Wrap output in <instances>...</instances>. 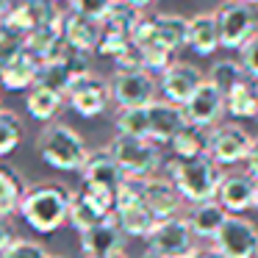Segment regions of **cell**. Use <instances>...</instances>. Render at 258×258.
I'll list each match as a JSON object with an SVG mask.
<instances>
[{
    "mask_svg": "<svg viewBox=\"0 0 258 258\" xmlns=\"http://www.w3.org/2000/svg\"><path fill=\"white\" fill-rule=\"evenodd\" d=\"M145 206L153 211V217L158 222L164 219H172V217H180V195L178 189L172 186L169 178H147L145 180Z\"/></svg>",
    "mask_w": 258,
    "mask_h": 258,
    "instance_id": "17",
    "label": "cell"
},
{
    "mask_svg": "<svg viewBox=\"0 0 258 258\" xmlns=\"http://www.w3.org/2000/svg\"><path fill=\"white\" fill-rule=\"evenodd\" d=\"M117 0H70V12L75 14H84V17H92V20H100L111 12V6Z\"/></svg>",
    "mask_w": 258,
    "mask_h": 258,
    "instance_id": "36",
    "label": "cell"
},
{
    "mask_svg": "<svg viewBox=\"0 0 258 258\" xmlns=\"http://www.w3.org/2000/svg\"><path fill=\"white\" fill-rule=\"evenodd\" d=\"M131 45H134V42H131V36L103 28V39H100V45H97V53H100V56H106V58H117V56H122Z\"/></svg>",
    "mask_w": 258,
    "mask_h": 258,
    "instance_id": "35",
    "label": "cell"
},
{
    "mask_svg": "<svg viewBox=\"0 0 258 258\" xmlns=\"http://www.w3.org/2000/svg\"><path fill=\"white\" fill-rule=\"evenodd\" d=\"M61 17H64V12H58V6L53 0H20V3L12 6V12H9V17L3 23L9 28H14L17 34L28 36L34 31L45 28V25L58 23Z\"/></svg>",
    "mask_w": 258,
    "mask_h": 258,
    "instance_id": "12",
    "label": "cell"
},
{
    "mask_svg": "<svg viewBox=\"0 0 258 258\" xmlns=\"http://www.w3.org/2000/svg\"><path fill=\"white\" fill-rule=\"evenodd\" d=\"M25 180L14 172L12 167L0 164V219H9L20 211V200L25 195Z\"/></svg>",
    "mask_w": 258,
    "mask_h": 258,
    "instance_id": "27",
    "label": "cell"
},
{
    "mask_svg": "<svg viewBox=\"0 0 258 258\" xmlns=\"http://www.w3.org/2000/svg\"><path fill=\"white\" fill-rule=\"evenodd\" d=\"M153 25H156V42L153 45H161L172 53L186 47V39H189V17H183V14H156Z\"/></svg>",
    "mask_w": 258,
    "mask_h": 258,
    "instance_id": "23",
    "label": "cell"
},
{
    "mask_svg": "<svg viewBox=\"0 0 258 258\" xmlns=\"http://www.w3.org/2000/svg\"><path fill=\"white\" fill-rule=\"evenodd\" d=\"M17 241V236H14V228L9 225V219H0V258H3V252L9 250V247Z\"/></svg>",
    "mask_w": 258,
    "mask_h": 258,
    "instance_id": "39",
    "label": "cell"
},
{
    "mask_svg": "<svg viewBox=\"0 0 258 258\" xmlns=\"http://www.w3.org/2000/svg\"><path fill=\"white\" fill-rule=\"evenodd\" d=\"M214 14H217V25H219V45L225 50H241L258 34L255 6H247L239 0H225Z\"/></svg>",
    "mask_w": 258,
    "mask_h": 258,
    "instance_id": "5",
    "label": "cell"
},
{
    "mask_svg": "<svg viewBox=\"0 0 258 258\" xmlns=\"http://www.w3.org/2000/svg\"><path fill=\"white\" fill-rule=\"evenodd\" d=\"M252 139L239 122H219L217 128L208 131V158L217 167H236L247 161Z\"/></svg>",
    "mask_w": 258,
    "mask_h": 258,
    "instance_id": "7",
    "label": "cell"
},
{
    "mask_svg": "<svg viewBox=\"0 0 258 258\" xmlns=\"http://www.w3.org/2000/svg\"><path fill=\"white\" fill-rule=\"evenodd\" d=\"M36 153L47 167L58 169V172H81L92 150L75 128L64 122H53L45 125L42 134L36 136Z\"/></svg>",
    "mask_w": 258,
    "mask_h": 258,
    "instance_id": "3",
    "label": "cell"
},
{
    "mask_svg": "<svg viewBox=\"0 0 258 258\" xmlns=\"http://www.w3.org/2000/svg\"><path fill=\"white\" fill-rule=\"evenodd\" d=\"M106 258H128L125 252H117V255H106Z\"/></svg>",
    "mask_w": 258,
    "mask_h": 258,
    "instance_id": "45",
    "label": "cell"
},
{
    "mask_svg": "<svg viewBox=\"0 0 258 258\" xmlns=\"http://www.w3.org/2000/svg\"><path fill=\"white\" fill-rule=\"evenodd\" d=\"M244 78L247 75H244V70H241V64L233 61V58H219V61H214L211 70H208V75H206L208 84H214L222 95H228V92L233 89L236 84H241Z\"/></svg>",
    "mask_w": 258,
    "mask_h": 258,
    "instance_id": "28",
    "label": "cell"
},
{
    "mask_svg": "<svg viewBox=\"0 0 258 258\" xmlns=\"http://www.w3.org/2000/svg\"><path fill=\"white\" fill-rule=\"evenodd\" d=\"M228 217L230 214L225 211L217 200H208V203H197V206H191L189 214H186V222H189L191 233H195L197 239H211L214 241V236L219 233V228L225 225Z\"/></svg>",
    "mask_w": 258,
    "mask_h": 258,
    "instance_id": "22",
    "label": "cell"
},
{
    "mask_svg": "<svg viewBox=\"0 0 258 258\" xmlns=\"http://www.w3.org/2000/svg\"><path fill=\"white\" fill-rule=\"evenodd\" d=\"M14 3H20V0H14Z\"/></svg>",
    "mask_w": 258,
    "mask_h": 258,
    "instance_id": "48",
    "label": "cell"
},
{
    "mask_svg": "<svg viewBox=\"0 0 258 258\" xmlns=\"http://www.w3.org/2000/svg\"><path fill=\"white\" fill-rule=\"evenodd\" d=\"M145 17V14L139 12V9L128 6V3H122V0H117L111 6V12L103 17V28L106 31H117V34H125V36H134V28L139 25V20Z\"/></svg>",
    "mask_w": 258,
    "mask_h": 258,
    "instance_id": "30",
    "label": "cell"
},
{
    "mask_svg": "<svg viewBox=\"0 0 258 258\" xmlns=\"http://www.w3.org/2000/svg\"><path fill=\"white\" fill-rule=\"evenodd\" d=\"M191 258H225V255L217 250V247H197Z\"/></svg>",
    "mask_w": 258,
    "mask_h": 258,
    "instance_id": "41",
    "label": "cell"
},
{
    "mask_svg": "<svg viewBox=\"0 0 258 258\" xmlns=\"http://www.w3.org/2000/svg\"><path fill=\"white\" fill-rule=\"evenodd\" d=\"M206 81V75L195 67V64L186 61H175L172 67H167L158 78V89H161L164 100L172 103V106H183L197 89Z\"/></svg>",
    "mask_w": 258,
    "mask_h": 258,
    "instance_id": "14",
    "label": "cell"
},
{
    "mask_svg": "<svg viewBox=\"0 0 258 258\" xmlns=\"http://www.w3.org/2000/svg\"><path fill=\"white\" fill-rule=\"evenodd\" d=\"M258 180L250 172H225L217 189V203L233 217H241L255 206Z\"/></svg>",
    "mask_w": 258,
    "mask_h": 258,
    "instance_id": "13",
    "label": "cell"
},
{
    "mask_svg": "<svg viewBox=\"0 0 258 258\" xmlns=\"http://www.w3.org/2000/svg\"><path fill=\"white\" fill-rule=\"evenodd\" d=\"M225 114L233 119H255L258 117V84L244 78L225 95Z\"/></svg>",
    "mask_w": 258,
    "mask_h": 258,
    "instance_id": "24",
    "label": "cell"
},
{
    "mask_svg": "<svg viewBox=\"0 0 258 258\" xmlns=\"http://www.w3.org/2000/svg\"><path fill=\"white\" fill-rule=\"evenodd\" d=\"M12 6H14V0H0V23L9 17V12H12Z\"/></svg>",
    "mask_w": 258,
    "mask_h": 258,
    "instance_id": "42",
    "label": "cell"
},
{
    "mask_svg": "<svg viewBox=\"0 0 258 258\" xmlns=\"http://www.w3.org/2000/svg\"><path fill=\"white\" fill-rule=\"evenodd\" d=\"M20 139H23V119L9 108H0V158L17 150Z\"/></svg>",
    "mask_w": 258,
    "mask_h": 258,
    "instance_id": "32",
    "label": "cell"
},
{
    "mask_svg": "<svg viewBox=\"0 0 258 258\" xmlns=\"http://www.w3.org/2000/svg\"><path fill=\"white\" fill-rule=\"evenodd\" d=\"M64 100L70 103L78 117L84 119H95L100 114H106L108 103H111V86H108L106 78H100L97 73H86L81 78H75L70 84Z\"/></svg>",
    "mask_w": 258,
    "mask_h": 258,
    "instance_id": "8",
    "label": "cell"
},
{
    "mask_svg": "<svg viewBox=\"0 0 258 258\" xmlns=\"http://www.w3.org/2000/svg\"><path fill=\"white\" fill-rule=\"evenodd\" d=\"M186 47L197 53V56H214L219 50V25L214 12H200L195 17H189V39Z\"/></svg>",
    "mask_w": 258,
    "mask_h": 258,
    "instance_id": "21",
    "label": "cell"
},
{
    "mask_svg": "<svg viewBox=\"0 0 258 258\" xmlns=\"http://www.w3.org/2000/svg\"><path fill=\"white\" fill-rule=\"evenodd\" d=\"M78 191L92 203V206L97 208V211L103 214V217H111L114 208H117V191H111V189H103V186H89V183H84Z\"/></svg>",
    "mask_w": 258,
    "mask_h": 258,
    "instance_id": "33",
    "label": "cell"
},
{
    "mask_svg": "<svg viewBox=\"0 0 258 258\" xmlns=\"http://www.w3.org/2000/svg\"><path fill=\"white\" fill-rule=\"evenodd\" d=\"M0 73H3V64H0Z\"/></svg>",
    "mask_w": 258,
    "mask_h": 258,
    "instance_id": "47",
    "label": "cell"
},
{
    "mask_svg": "<svg viewBox=\"0 0 258 258\" xmlns=\"http://www.w3.org/2000/svg\"><path fill=\"white\" fill-rule=\"evenodd\" d=\"M147 122H150V142L169 145L180 128L186 125L180 106H172L167 100H156L147 106Z\"/></svg>",
    "mask_w": 258,
    "mask_h": 258,
    "instance_id": "19",
    "label": "cell"
},
{
    "mask_svg": "<svg viewBox=\"0 0 258 258\" xmlns=\"http://www.w3.org/2000/svg\"><path fill=\"white\" fill-rule=\"evenodd\" d=\"M114 128L119 136H134V139H150V122H147V108H119L114 117Z\"/></svg>",
    "mask_w": 258,
    "mask_h": 258,
    "instance_id": "29",
    "label": "cell"
},
{
    "mask_svg": "<svg viewBox=\"0 0 258 258\" xmlns=\"http://www.w3.org/2000/svg\"><path fill=\"white\" fill-rule=\"evenodd\" d=\"M125 239H128V236L122 233L119 222L114 219V214H111V217L100 219L97 225H92L89 230L81 233V252H84L86 258L117 255V252H122Z\"/></svg>",
    "mask_w": 258,
    "mask_h": 258,
    "instance_id": "15",
    "label": "cell"
},
{
    "mask_svg": "<svg viewBox=\"0 0 258 258\" xmlns=\"http://www.w3.org/2000/svg\"><path fill=\"white\" fill-rule=\"evenodd\" d=\"M53 3H56V0H53Z\"/></svg>",
    "mask_w": 258,
    "mask_h": 258,
    "instance_id": "49",
    "label": "cell"
},
{
    "mask_svg": "<svg viewBox=\"0 0 258 258\" xmlns=\"http://www.w3.org/2000/svg\"><path fill=\"white\" fill-rule=\"evenodd\" d=\"M164 167H167V178L178 189L180 200L191 203V206L217 200L222 172L208 156L186 158V161L183 158H169V161H164Z\"/></svg>",
    "mask_w": 258,
    "mask_h": 258,
    "instance_id": "2",
    "label": "cell"
},
{
    "mask_svg": "<svg viewBox=\"0 0 258 258\" xmlns=\"http://www.w3.org/2000/svg\"><path fill=\"white\" fill-rule=\"evenodd\" d=\"M108 153L114 156V161L119 164V169L125 172V178H156V172L164 167L161 147L150 139H134V136H114Z\"/></svg>",
    "mask_w": 258,
    "mask_h": 258,
    "instance_id": "4",
    "label": "cell"
},
{
    "mask_svg": "<svg viewBox=\"0 0 258 258\" xmlns=\"http://www.w3.org/2000/svg\"><path fill=\"white\" fill-rule=\"evenodd\" d=\"M252 208H255V211H258V191H255V206H252Z\"/></svg>",
    "mask_w": 258,
    "mask_h": 258,
    "instance_id": "46",
    "label": "cell"
},
{
    "mask_svg": "<svg viewBox=\"0 0 258 258\" xmlns=\"http://www.w3.org/2000/svg\"><path fill=\"white\" fill-rule=\"evenodd\" d=\"M70 200H73V191L64 189V186L36 183L25 189L17 214L36 233H56L70 219Z\"/></svg>",
    "mask_w": 258,
    "mask_h": 258,
    "instance_id": "1",
    "label": "cell"
},
{
    "mask_svg": "<svg viewBox=\"0 0 258 258\" xmlns=\"http://www.w3.org/2000/svg\"><path fill=\"white\" fill-rule=\"evenodd\" d=\"M53 258H56V255H53Z\"/></svg>",
    "mask_w": 258,
    "mask_h": 258,
    "instance_id": "50",
    "label": "cell"
},
{
    "mask_svg": "<svg viewBox=\"0 0 258 258\" xmlns=\"http://www.w3.org/2000/svg\"><path fill=\"white\" fill-rule=\"evenodd\" d=\"M180 111H183L186 125L211 131V128H217V125L222 122V117H225V95L214 84L203 81L200 89L180 106Z\"/></svg>",
    "mask_w": 258,
    "mask_h": 258,
    "instance_id": "11",
    "label": "cell"
},
{
    "mask_svg": "<svg viewBox=\"0 0 258 258\" xmlns=\"http://www.w3.org/2000/svg\"><path fill=\"white\" fill-rule=\"evenodd\" d=\"M103 39V23L100 20L84 17V14H64V42L78 53H95Z\"/></svg>",
    "mask_w": 258,
    "mask_h": 258,
    "instance_id": "18",
    "label": "cell"
},
{
    "mask_svg": "<svg viewBox=\"0 0 258 258\" xmlns=\"http://www.w3.org/2000/svg\"><path fill=\"white\" fill-rule=\"evenodd\" d=\"M169 153L172 158H200L208 156V131L195 128V125H183L169 142Z\"/></svg>",
    "mask_w": 258,
    "mask_h": 258,
    "instance_id": "25",
    "label": "cell"
},
{
    "mask_svg": "<svg viewBox=\"0 0 258 258\" xmlns=\"http://www.w3.org/2000/svg\"><path fill=\"white\" fill-rule=\"evenodd\" d=\"M122 3H128V6H134V9H147V6H153V3H156V0H122Z\"/></svg>",
    "mask_w": 258,
    "mask_h": 258,
    "instance_id": "43",
    "label": "cell"
},
{
    "mask_svg": "<svg viewBox=\"0 0 258 258\" xmlns=\"http://www.w3.org/2000/svg\"><path fill=\"white\" fill-rule=\"evenodd\" d=\"M100 219H106V217H103V214L97 211V208L92 206L81 191H73V200H70V219H67V222L73 225L78 233H84V230H89L92 225H97Z\"/></svg>",
    "mask_w": 258,
    "mask_h": 258,
    "instance_id": "31",
    "label": "cell"
},
{
    "mask_svg": "<svg viewBox=\"0 0 258 258\" xmlns=\"http://www.w3.org/2000/svg\"><path fill=\"white\" fill-rule=\"evenodd\" d=\"M239 64H241V70H244L247 78L258 84V34L239 50Z\"/></svg>",
    "mask_w": 258,
    "mask_h": 258,
    "instance_id": "38",
    "label": "cell"
},
{
    "mask_svg": "<svg viewBox=\"0 0 258 258\" xmlns=\"http://www.w3.org/2000/svg\"><path fill=\"white\" fill-rule=\"evenodd\" d=\"M214 247L225 258H258V228L247 217L230 214L219 233L214 236Z\"/></svg>",
    "mask_w": 258,
    "mask_h": 258,
    "instance_id": "10",
    "label": "cell"
},
{
    "mask_svg": "<svg viewBox=\"0 0 258 258\" xmlns=\"http://www.w3.org/2000/svg\"><path fill=\"white\" fill-rule=\"evenodd\" d=\"M61 106H64V95L47 89V86H39V84L31 86L28 95H25V108H28V114L34 119H39V122H50V119L61 111Z\"/></svg>",
    "mask_w": 258,
    "mask_h": 258,
    "instance_id": "26",
    "label": "cell"
},
{
    "mask_svg": "<svg viewBox=\"0 0 258 258\" xmlns=\"http://www.w3.org/2000/svg\"><path fill=\"white\" fill-rule=\"evenodd\" d=\"M3 258H53V255L47 252L45 244H39V241H34V239H17L6 252H3Z\"/></svg>",
    "mask_w": 258,
    "mask_h": 258,
    "instance_id": "37",
    "label": "cell"
},
{
    "mask_svg": "<svg viewBox=\"0 0 258 258\" xmlns=\"http://www.w3.org/2000/svg\"><path fill=\"white\" fill-rule=\"evenodd\" d=\"M81 178L89 186H103V189L117 191L125 180V172L119 169V164L114 161V156L108 153V147L103 150H92L89 158H86L84 169H81Z\"/></svg>",
    "mask_w": 258,
    "mask_h": 258,
    "instance_id": "16",
    "label": "cell"
},
{
    "mask_svg": "<svg viewBox=\"0 0 258 258\" xmlns=\"http://www.w3.org/2000/svg\"><path fill=\"white\" fill-rule=\"evenodd\" d=\"M195 239L186 217L164 219L147 236V255L150 258H191L195 255Z\"/></svg>",
    "mask_w": 258,
    "mask_h": 258,
    "instance_id": "6",
    "label": "cell"
},
{
    "mask_svg": "<svg viewBox=\"0 0 258 258\" xmlns=\"http://www.w3.org/2000/svg\"><path fill=\"white\" fill-rule=\"evenodd\" d=\"M23 50H25V36L17 34L14 28H9L6 23H0V64L12 61Z\"/></svg>",
    "mask_w": 258,
    "mask_h": 258,
    "instance_id": "34",
    "label": "cell"
},
{
    "mask_svg": "<svg viewBox=\"0 0 258 258\" xmlns=\"http://www.w3.org/2000/svg\"><path fill=\"white\" fill-rule=\"evenodd\" d=\"M108 86H111V100L119 108H147L150 103H156L158 81L147 70H131V73L114 70Z\"/></svg>",
    "mask_w": 258,
    "mask_h": 258,
    "instance_id": "9",
    "label": "cell"
},
{
    "mask_svg": "<svg viewBox=\"0 0 258 258\" xmlns=\"http://www.w3.org/2000/svg\"><path fill=\"white\" fill-rule=\"evenodd\" d=\"M39 67L42 61L34 58L28 50H23L20 56H14L12 61L3 64V73H0V86L9 92H23L36 86V78H39Z\"/></svg>",
    "mask_w": 258,
    "mask_h": 258,
    "instance_id": "20",
    "label": "cell"
},
{
    "mask_svg": "<svg viewBox=\"0 0 258 258\" xmlns=\"http://www.w3.org/2000/svg\"><path fill=\"white\" fill-rule=\"evenodd\" d=\"M239 3H247V6H258V0H239Z\"/></svg>",
    "mask_w": 258,
    "mask_h": 258,
    "instance_id": "44",
    "label": "cell"
},
{
    "mask_svg": "<svg viewBox=\"0 0 258 258\" xmlns=\"http://www.w3.org/2000/svg\"><path fill=\"white\" fill-rule=\"evenodd\" d=\"M247 172L252 175V178L258 180V136L252 139V147H250V156H247Z\"/></svg>",
    "mask_w": 258,
    "mask_h": 258,
    "instance_id": "40",
    "label": "cell"
}]
</instances>
